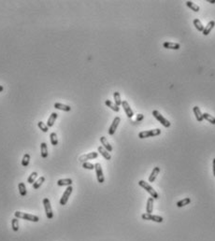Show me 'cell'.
<instances>
[{"label":"cell","mask_w":215,"mask_h":241,"mask_svg":"<svg viewBox=\"0 0 215 241\" xmlns=\"http://www.w3.org/2000/svg\"><path fill=\"white\" fill-rule=\"evenodd\" d=\"M138 185H140V187H142L144 190H146V192L149 193L151 197H153V199H158L159 198V194L157 193V192L155 191L148 182H146L144 180H140L138 181Z\"/></svg>","instance_id":"obj_1"},{"label":"cell","mask_w":215,"mask_h":241,"mask_svg":"<svg viewBox=\"0 0 215 241\" xmlns=\"http://www.w3.org/2000/svg\"><path fill=\"white\" fill-rule=\"evenodd\" d=\"M14 216L17 219L27 220V221L34 222H37L39 221V218L37 216H35V215H32V214H27L24 212H21V211H16L14 213Z\"/></svg>","instance_id":"obj_2"},{"label":"cell","mask_w":215,"mask_h":241,"mask_svg":"<svg viewBox=\"0 0 215 241\" xmlns=\"http://www.w3.org/2000/svg\"><path fill=\"white\" fill-rule=\"evenodd\" d=\"M161 134V130L160 129H153V130H147V131H142L138 134V137L140 138H147V137H156Z\"/></svg>","instance_id":"obj_3"},{"label":"cell","mask_w":215,"mask_h":241,"mask_svg":"<svg viewBox=\"0 0 215 241\" xmlns=\"http://www.w3.org/2000/svg\"><path fill=\"white\" fill-rule=\"evenodd\" d=\"M153 117H154L155 119H156L163 126H165V127H167V128L170 127V125H171L170 122L167 121V120L166 119V118L164 117L158 110H153Z\"/></svg>","instance_id":"obj_4"},{"label":"cell","mask_w":215,"mask_h":241,"mask_svg":"<svg viewBox=\"0 0 215 241\" xmlns=\"http://www.w3.org/2000/svg\"><path fill=\"white\" fill-rule=\"evenodd\" d=\"M141 218L145 221H153L154 222H159L161 223L164 222V218L161 216H158V215H153L150 213H144L141 215Z\"/></svg>","instance_id":"obj_5"},{"label":"cell","mask_w":215,"mask_h":241,"mask_svg":"<svg viewBox=\"0 0 215 241\" xmlns=\"http://www.w3.org/2000/svg\"><path fill=\"white\" fill-rule=\"evenodd\" d=\"M72 191H73V187H72V186H68V187L66 189L65 193H63V195H62L61 199H60V205L65 206L66 204L67 201H68V198L70 196V194L72 193Z\"/></svg>","instance_id":"obj_6"},{"label":"cell","mask_w":215,"mask_h":241,"mask_svg":"<svg viewBox=\"0 0 215 241\" xmlns=\"http://www.w3.org/2000/svg\"><path fill=\"white\" fill-rule=\"evenodd\" d=\"M43 205H44V209H45V212H46V216L49 220L53 218V213L52 210V206H50V202L48 198H44L43 199Z\"/></svg>","instance_id":"obj_7"},{"label":"cell","mask_w":215,"mask_h":241,"mask_svg":"<svg viewBox=\"0 0 215 241\" xmlns=\"http://www.w3.org/2000/svg\"><path fill=\"white\" fill-rule=\"evenodd\" d=\"M95 173H96V179H97V181L99 183H103L105 181V177L103 175V170H102V166L99 163H96L95 164Z\"/></svg>","instance_id":"obj_8"},{"label":"cell","mask_w":215,"mask_h":241,"mask_svg":"<svg viewBox=\"0 0 215 241\" xmlns=\"http://www.w3.org/2000/svg\"><path fill=\"white\" fill-rule=\"evenodd\" d=\"M98 156V153H95V151H93V153H89L87 154H83L81 157L79 158V161L82 163H85L88 160H92V159H95L97 158Z\"/></svg>","instance_id":"obj_9"},{"label":"cell","mask_w":215,"mask_h":241,"mask_svg":"<svg viewBox=\"0 0 215 241\" xmlns=\"http://www.w3.org/2000/svg\"><path fill=\"white\" fill-rule=\"evenodd\" d=\"M120 122H121L120 117H115L114 118V120H113L112 124H111V126H109V136L114 135V133L116 132V130H117L118 125H119V124H120Z\"/></svg>","instance_id":"obj_10"},{"label":"cell","mask_w":215,"mask_h":241,"mask_svg":"<svg viewBox=\"0 0 215 241\" xmlns=\"http://www.w3.org/2000/svg\"><path fill=\"white\" fill-rule=\"evenodd\" d=\"M122 107H123L124 110L125 114L127 115L128 118H132V117L134 116V112H133V110L131 109V108H130V106H129V104L127 103V101H125V100L122 101Z\"/></svg>","instance_id":"obj_11"},{"label":"cell","mask_w":215,"mask_h":241,"mask_svg":"<svg viewBox=\"0 0 215 241\" xmlns=\"http://www.w3.org/2000/svg\"><path fill=\"white\" fill-rule=\"evenodd\" d=\"M163 47L166 49H169V50H180V46L179 43H175V42H165L163 44Z\"/></svg>","instance_id":"obj_12"},{"label":"cell","mask_w":215,"mask_h":241,"mask_svg":"<svg viewBox=\"0 0 215 241\" xmlns=\"http://www.w3.org/2000/svg\"><path fill=\"white\" fill-rule=\"evenodd\" d=\"M159 172H160V167L155 166V167L153 169V171H151V175H150V177H149V182H154V180H156L157 175L159 174Z\"/></svg>","instance_id":"obj_13"},{"label":"cell","mask_w":215,"mask_h":241,"mask_svg":"<svg viewBox=\"0 0 215 241\" xmlns=\"http://www.w3.org/2000/svg\"><path fill=\"white\" fill-rule=\"evenodd\" d=\"M193 111L195 113V116H196V119L197 122H202L204 119H203V115H202V112L200 110V108L197 107V106H195V107L193 108Z\"/></svg>","instance_id":"obj_14"},{"label":"cell","mask_w":215,"mask_h":241,"mask_svg":"<svg viewBox=\"0 0 215 241\" xmlns=\"http://www.w3.org/2000/svg\"><path fill=\"white\" fill-rule=\"evenodd\" d=\"M215 26V22L214 21H210V22L206 25V27H204V30H203V35L204 36H208L209 34L212 32V30L213 29V27Z\"/></svg>","instance_id":"obj_15"},{"label":"cell","mask_w":215,"mask_h":241,"mask_svg":"<svg viewBox=\"0 0 215 241\" xmlns=\"http://www.w3.org/2000/svg\"><path fill=\"white\" fill-rule=\"evenodd\" d=\"M98 153L103 156V157L106 159V160H111V156L109 154V151L105 149L103 146H99L98 147Z\"/></svg>","instance_id":"obj_16"},{"label":"cell","mask_w":215,"mask_h":241,"mask_svg":"<svg viewBox=\"0 0 215 241\" xmlns=\"http://www.w3.org/2000/svg\"><path fill=\"white\" fill-rule=\"evenodd\" d=\"M57 117H58V114L55 113V112H53L52 114H50L48 121H47V126L48 127H52V126L54 124V122L56 121Z\"/></svg>","instance_id":"obj_17"},{"label":"cell","mask_w":215,"mask_h":241,"mask_svg":"<svg viewBox=\"0 0 215 241\" xmlns=\"http://www.w3.org/2000/svg\"><path fill=\"white\" fill-rule=\"evenodd\" d=\"M153 209V197H149L148 200H147V206H146V213H150L151 214Z\"/></svg>","instance_id":"obj_18"},{"label":"cell","mask_w":215,"mask_h":241,"mask_svg":"<svg viewBox=\"0 0 215 241\" xmlns=\"http://www.w3.org/2000/svg\"><path fill=\"white\" fill-rule=\"evenodd\" d=\"M100 142L102 143L103 147H104L105 149H106L108 151H109V153H111V151H112V146H111V144H109L106 137H100Z\"/></svg>","instance_id":"obj_19"},{"label":"cell","mask_w":215,"mask_h":241,"mask_svg":"<svg viewBox=\"0 0 215 241\" xmlns=\"http://www.w3.org/2000/svg\"><path fill=\"white\" fill-rule=\"evenodd\" d=\"M72 183H73V181L71 179H62L57 181L58 186H71Z\"/></svg>","instance_id":"obj_20"},{"label":"cell","mask_w":215,"mask_h":241,"mask_svg":"<svg viewBox=\"0 0 215 241\" xmlns=\"http://www.w3.org/2000/svg\"><path fill=\"white\" fill-rule=\"evenodd\" d=\"M54 108H55L56 109L63 110V111H70L71 110V108L69 107V106L61 104V103H55L54 104Z\"/></svg>","instance_id":"obj_21"},{"label":"cell","mask_w":215,"mask_h":241,"mask_svg":"<svg viewBox=\"0 0 215 241\" xmlns=\"http://www.w3.org/2000/svg\"><path fill=\"white\" fill-rule=\"evenodd\" d=\"M40 150H41V156L43 158L48 157V147L45 142H42L40 144Z\"/></svg>","instance_id":"obj_22"},{"label":"cell","mask_w":215,"mask_h":241,"mask_svg":"<svg viewBox=\"0 0 215 241\" xmlns=\"http://www.w3.org/2000/svg\"><path fill=\"white\" fill-rule=\"evenodd\" d=\"M105 104H106V106H108L109 108H111L113 111H115V112H119V110H120V108L118 107V106H117L115 103H112L111 100H106V101H105Z\"/></svg>","instance_id":"obj_23"},{"label":"cell","mask_w":215,"mask_h":241,"mask_svg":"<svg viewBox=\"0 0 215 241\" xmlns=\"http://www.w3.org/2000/svg\"><path fill=\"white\" fill-rule=\"evenodd\" d=\"M185 4H186V6H187L188 8H190L191 10H194L195 12L199 11V10H200L199 6L196 5V3H194V2H192V1H186V2H185Z\"/></svg>","instance_id":"obj_24"},{"label":"cell","mask_w":215,"mask_h":241,"mask_svg":"<svg viewBox=\"0 0 215 241\" xmlns=\"http://www.w3.org/2000/svg\"><path fill=\"white\" fill-rule=\"evenodd\" d=\"M190 203H191V199L189 197H186V198H184V199H182V200L177 202V206H178V208H183V206H185L186 205L190 204Z\"/></svg>","instance_id":"obj_25"},{"label":"cell","mask_w":215,"mask_h":241,"mask_svg":"<svg viewBox=\"0 0 215 241\" xmlns=\"http://www.w3.org/2000/svg\"><path fill=\"white\" fill-rule=\"evenodd\" d=\"M193 23H194V25H195V27L196 28V30H197V31H199V32H203V30H204V26H203V24H202V23L200 22V20H198V19H195V20H194Z\"/></svg>","instance_id":"obj_26"},{"label":"cell","mask_w":215,"mask_h":241,"mask_svg":"<svg viewBox=\"0 0 215 241\" xmlns=\"http://www.w3.org/2000/svg\"><path fill=\"white\" fill-rule=\"evenodd\" d=\"M18 188H19V193L22 196H25L27 193V191H26V187H25V184L24 182H20L19 185H18Z\"/></svg>","instance_id":"obj_27"},{"label":"cell","mask_w":215,"mask_h":241,"mask_svg":"<svg viewBox=\"0 0 215 241\" xmlns=\"http://www.w3.org/2000/svg\"><path fill=\"white\" fill-rule=\"evenodd\" d=\"M203 115V119L206 120V121H208L209 122H210L212 124H215V117H213L212 115H209V113H203L202 114Z\"/></svg>","instance_id":"obj_28"},{"label":"cell","mask_w":215,"mask_h":241,"mask_svg":"<svg viewBox=\"0 0 215 241\" xmlns=\"http://www.w3.org/2000/svg\"><path fill=\"white\" fill-rule=\"evenodd\" d=\"M45 181V177H40L39 180H36L35 182L33 183V188L35 189V190H37V189H39L40 186H41V184L43 183Z\"/></svg>","instance_id":"obj_29"},{"label":"cell","mask_w":215,"mask_h":241,"mask_svg":"<svg viewBox=\"0 0 215 241\" xmlns=\"http://www.w3.org/2000/svg\"><path fill=\"white\" fill-rule=\"evenodd\" d=\"M113 97H114V102L115 104L119 107L120 105H122V99H121V95L119 92H115L113 94Z\"/></svg>","instance_id":"obj_30"},{"label":"cell","mask_w":215,"mask_h":241,"mask_svg":"<svg viewBox=\"0 0 215 241\" xmlns=\"http://www.w3.org/2000/svg\"><path fill=\"white\" fill-rule=\"evenodd\" d=\"M50 143L53 146H56L58 144V138H57V135L56 133H52L50 135Z\"/></svg>","instance_id":"obj_31"},{"label":"cell","mask_w":215,"mask_h":241,"mask_svg":"<svg viewBox=\"0 0 215 241\" xmlns=\"http://www.w3.org/2000/svg\"><path fill=\"white\" fill-rule=\"evenodd\" d=\"M29 162H30V155H29L28 153H25L24 155V157H23V160H22L23 166H28Z\"/></svg>","instance_id":"obj_32"},{"label":"cell","mask_w":215,"mask_h":241,"mask_svg":"<svg viewBox=\"0 0 215 241\" xmlns=\"http://www.w3.org/2000/svg\"><path fill=\"white\" fill-rule=\"evenodd\" d=\"M11 227H12V230L17 232L19 230V222H18V219L17 218H14L12 219L11 221Z\"/></svg>","instance_id":"obj_33"},{"label":"cell","mask_w":215,"mask_h":241,"mask_svg":"<svg viewBox=\"0 0 215 241\" xmlns=\"http://www.w3.org/2000/svg\"><path fill=\"white\" fill-rule=\"evenodd\" d=\"M37 177V172H32L31 175L29 176V177H28L27 182L30 183V184H33L34 182H35V180H36Z\"/></svg>","instance_id":"obj_34"},{"label":"cell","mask_w":215,"mask_h":241,"mask_svg":"<svg viewBox=\"0 0 215 241\" xmlns=\"http://www.w3.org/2000/svg\"><path fill=\"white\" fill-rule=\"evenodd\" d=\"M37 125H39V129L42 130V132H44V133H47L48 132V126H47V124H45L44 122H37Z\"/></svg>","instance_id":"obj_35"},{"label":"cell","mask_w":215,"mask_h":241,"mask_svg":"<svg viewBox=\"0 0 215 241\" xmlns=\"http://www.w3.org/2000/svg\"><path fill=\"white\" fill-rule=\"evenodd\" d=\"M82 167L85 169H89V170H93V169H95V164H93L89 162H85L82 164Z\"/></svg>","instance_id":"obj_36"},{"label":"cell","mask_w":215,"mask_h":241,"mask_svg":"<svg viewBox=\"0 0 215 241\" xmlns=\"http://www.w3.org/2000/svg\"><path fill=\"white\" fill-rule=\"evenodd\" d=\"M143 119H144V116L142 115V114H138V116H137V122H140L142 121Z\"/></svg>","instance_id":"obj_37"},{"label":"cell","mask_w":215,"mask_h":241,"mask_svg":"<svg viewBox=\"0 0 215 241\" xmlns=\"http://www.w3.org/2000/svg\"><path fill=\"white\" fill-rule=\"evenodd\" d=\"M212 169H213V175L215 177V158L213 159V162H212Z\"/></svg>","instance_id":"obj_38"},{"label":"cell","mask_w":215,"mask_h":241,"mask_svg":"<svg viewBox=\"0 0 215 241\" xmlns=\"http://www.w3.org/2000/svg\"><path fill=\"white\" fill-rule=\"evenodd\" d=\"M208 2L210 3V4H214L215 3V0H208Z\"/></svg>","instance_id":"obj_39"},{"label":"cell","mask_w":215,"mask_h":241,"mask_svg":"<svg viewBox=\"0 0 215 241\" xmlns=\"http://www.w3.org/2000/svg\"><path fill=\"white\" fill-rule=\"evenodd\" d=\"M3 90H4V87H3L2 85H0V93H1Z\"/></svg>","instance_id":"obj_40"}]
</instances>
